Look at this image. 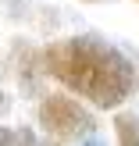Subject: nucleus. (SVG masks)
<instances>
[{"mask_svg": "<svg viewBox=\"0 0 139 146\" xmlns=\"http://www.w3.org/2000/svg\"><path fill=\"white\" fill-rule=\"evenodd\" d=\"M43 68L50 78H57L61 86L104 111L125 104L136 89L132 61L96 36H71L50 43L43 50Z\"/></svg>", "mask_w": 139, "mask_h": 146, "instance_id": "nucleus-1", "label": "nucleus"}, {"mask_svg": "<svg viewBox=\"0 0 139 146\" xmlns=\"http://www.w3.org/2000/svg\"><path fill=\"white\" fill-rule=\"evenodd\" d=\"M39 125L47 128L54 139H78V135L93 132V114L86 111L78 100L64 96V93H50L39 104Z\"/></svg>", "mask_w": 139, "mask_h": 146, "instance_id": "nucleus-2", "label": "nucleus"}, {"mask_svg": "<svg viewBox=\"0 0 139 146\" xmlns=\"http://www.w3.org/2000/svg\"><path fill=\"white\" fill-rule=\"evenodd\" d=\"M118 146H139V118L136 114H114Z\"/></svg>", "mask_w": 139, "mask_h": 146, "instance_id": "nucleus-3", "label": "nucleus"}, {"mask_svg": "<svg viewBox=\"0 0 139 146\" xmlns=\"http://www.w3.org/2000/svg\"><path fill=\"white\" fill-rule=\"evenodd\" d=\"M0 146H21V128H0Z\"/></svg>", "mask_w": 139, "mask_h": 146, "instance_id": "nucleus-4", "label": "nucleus"}, {"mask_svg": "<svg viewBox=\"0 0 139 146\" xmlns=\"http://www.w3.org/2000/svg\"><path fill=\"white\" fill-rule=\"evenodd\" d=\"M21 146H39V143H36V135L29 132V128H21Z\"/></svg>", "mask_w": 139, "mask_h": 146, "instance_id": "nucleus-5", "label": "nucleus"}, {"mask_svg": "<svg viewBox=\"0 0 139 146\" xmlns=\"http://www.w3.org/2000/svg\"><path fill=\"white\" fill-rule=\"evenodd\" d=\"M4 111H7V96L0 93V114H4Z\"/></svg>", "mask_w": 139, "mask_h": 146, "instance_id": "nucleus-6", "label": "nucleus"}, {"mask_svg": "<svg viewBox=\"0 0 139 146\" xmlns=\"http://www.w3.org/2000/svg\"><path fill=\"white\" fill-rule=\"evenodd\" d=\"M82 146H104V143H100V139H86Z\"/></svg>", "mask_w": 139, "mask_h": 146, "instance_id": "nucleus-7", "label": "nucleus"}, {"mask_svg": "<svg viewBox=\"0 0 139 146\" xmlns=\"http://www.w3.org/2000/svg\"><path fill=\"white\" fill-rule=\"evenodd\" d=\"M50 146H64V143H61V139H57V143H50Z\"/></svg>", "mask_w": 139, "mask_h": 146, "instance_id": "nucleus-8", "label": "nucleus"}, {"mask_svg": "<svg viewBox=\"0 0 139 146\" xmlns=\"http://www.w3.org/2000/svg\"><path fill=\"white\" fill-rule=\"evenodd\" d=\"M86 4H100V0H86Z\"/></svg>", "mask_w": 139, "mask_h": 146, "instance_id": "nucleus-9", "label": "nucleus"}]
</instances>
